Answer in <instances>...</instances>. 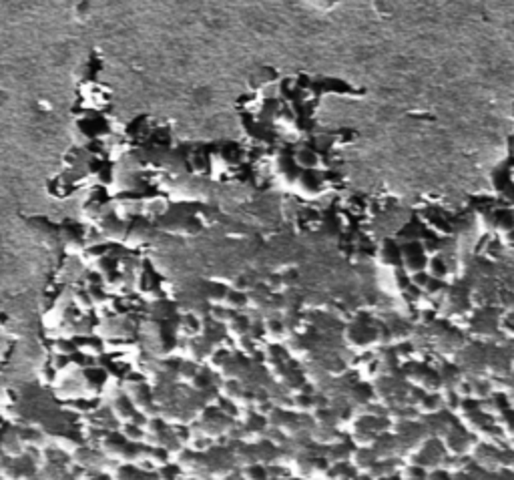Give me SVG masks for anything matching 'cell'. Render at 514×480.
<instances>
[{
	"mask_svg": "<svg viewBox=\"0 0 514 480\" xmlns=\"http://www.w3.org/2000/svg\"><path fill=\"white\" fill-rule=\"evenodd\" d=\"M127 432H131V440H139V438H141V430H139V428H135V426L127 428Z\"/></svg>",
	"mask_w": 514,
	"mask_h": 480,
	"instance_id": "2",
	"label": "cell"
},
{
	"mask_svg": "<svg viewBox=\"0 0 514 480\" xmlns=\"http://www.w3.org/2000/svg\"><path fill=\"white\" fill-rule=\"evenodd\" d=\"M247 478L249 480H267V474L261 466H249L247 470Z\"/></svg>",
	"mask_w": 514,
	"mask_h": 480,
	"instance_id": "1",
	"label": "cell"
},
{
	"mask_svg": "<svg viewBox=\"0 0 514 480\" xmlns=\"http://www.w3.org/2000/svg\"><path fill=\"white\" fill-rule=\"evenodd\" d=\"M410 480H416V478H410ZM420 480H422V478H420Z\"/></svg>",
	"mask_w": 514,
	"mask_h": 480,
	"instance_id": "3",
	"label": "cell"
}]
</instances>
